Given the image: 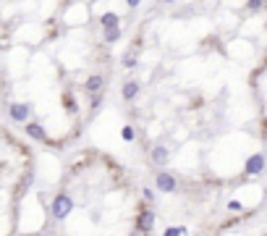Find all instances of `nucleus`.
I'll return each instance as SVG.
<instances>
[{"label":"nucleus","mask_w":267,"mask_h":236,"mask_svg":"<svg viewBox=\"0 0 267 236\" xmlns=\"http://www.w3.org/2000/svg\"><path fill=\"white\" fill-rule=\"evenodd\" d=\"M71 210H74V200H71L68 192H58L53 197V202H50V215L55 220H66L71 215Z\"/></svg>","instance_id":"nucleus-1"},{"label":"nucleus","mask_w":267,"mask_h":236,"mask_svg":"<svg viewBox=\"0 0 267 236\" xmlns=\"http://www.w3.org/2000/svg\"><path fill=\"white\" fill-rule=\"evenodd\" d=\"M152 228H155V210L147 205V207H141L139 213H136V231H141V234L149 236Z\"/></svg>","instance_id":"nucleus-2"},{"label":"nucleus","mask_w":267,"mask_h":236,"mask_svg":"<svg viewBox=\"0 0 267 236\" xmlns=\"http://www.w3.org/2000/svg\"><path fill=\"white\" fill-rule=\"evenodd\" d=\"M29 116H31V105L29 103H14V105H8V118L16 121V124H29Z\"/></svg>","instance_id":"nucleus-3"},{"label":"nucleus","mask_w":267,"mask_h":236,"mask_svg":"<svg viewBox=\"0 0 267 236\" xmlns=\"http://www.w3.org/2000/svg\"><path fill=\"white\" fill-rule=\"evenodd\" d=\"M155 184H157V189H160V192H165V194H173L175 189H178V181H175V176L168 173V171H160V173L155 176Z\"/></svg>","instance_id":"nucleus-4"},{"label":"nucleus","mask_w":267,"mask_h":236,"mask_svg":"<svg viewBox=\"0 0 267 236\" xmlns=\"http://www.w3.org/2000/svg\"><path fill=\"white\" fill-rule=\"evenodd\" d=\"M265 165H267V157H265V152H254V155L246 160V176H259L265 171Z\"/></svg>","instance_id":"nucleus-5"},{"label":"nucleus","mask_w":267,"mask_h":236,"mask_svg":"<svg viewBox=\"0 0 267 236\" xmlns=\"http://www.w3.org/2000/svg\"><path fill=\"white\" fill-rule=\"evenodd\" d=\"M139 92H141V84H139L136 79H131V81H123V84H121V97L126 100V103L136 100V97H139Z\"/></svg>","instance_id":"nucleus-6"},{"label":"nucleus","mask_w":267,"mask_h":236,"mask_svg":"<svg viewBox=\"0 0 267 236\" xmlns=\"http://www.w3.org/2000/svg\"><path fill=\"white\" fill-rule=\"evenodd\" d=\"M84 89H87L89 94H100V92H105V76L92 74L87 81H84Z\"/></svg>","instance_id":"nucleus-7"},{"label":"nucleus","mask_w":267,"mask_h":236,"mask_svg":"<svg viewBox=\"0 0 267 236\" xmlns=\"http://www.w3.org/2000/svg\"><path fill=\"white\" fill-rule=\"evenodd\" d=\"M24 131H27V137L34 139V142H47V134H45L42 124H37V121H29V124L24 126Z\"/></svg>","instance_id":"nucleus-8"},{"label":"nucleus","mask_w":267,"mask_h":236,"mask_svg":"<svg viewBox=\"0 0 267 236\" xmlns=\"http://www.w3.org/2000/svg\"><path fill=\"white\" fill-rule=\"evenodd\" d=\"M100 27H102V31H105V29H115V27H121V16H118V14H113V11H108V14H102V16H100Z\"/></svg>","instance_id":"nucleus-9"},{"label":"nucleus","mask_w":267,"mask_h":236,"mask_svg":"<svg viewBox=\"0 0 267 236\" xmlns=\"http://www.w3.org/2000/svg\"><path fill=\"white\" fill-rule=\"evenodd\" d=\"M168 157H171V152L165 147H152V152H149V160L157 165V168H162V165L168 163Z\"/></svg>","instance_id":"nucleus-10"},{"label":"nucleus","mask_w":267,"mask_h":236,"mask_svg":"<svg viewBox=\"0 0 267 236\" xmlns=\"http://www.w3.org/2000/svg\"><path fill=\"white\" fill-rule=\"evenodd\" d=\"M121 34H123V29L121 27H115V29H105V34H102V42L105 45H115L121 40Z\"/></svg>","instance_id":"nucleus-11"},{"label":"nucleus","mask_w":267,"mask_h":236,"mask_svg":"<svg viewBox=\"0 0 267 236\" xmlns=\"http://www.w3.org/2000/svg\"><path fill=\"white\" fill-rule=\"evenodd\" d=\"M121 63H123V68H136V50H126Z\"/></svg>","instance_id":"nucleus-12"},{"label":"nucleus","mask_w":267,"mask_h":236,"mask_svg":"<svg viewBox=\"0 0 267 236\" xmlns=\"http://www.w3.org/2000/svg\"><path fill=\"white\" fill-rule=\"evenodd\" d=\"M265 8V0H249V3H246V11H249V14H257V11H262Z\"/></svg>","instance_id":"nucleus-13"},{"label":"nucleus","mask_w":267,"mask_h":236,"mask_svg":"<svg viewBox=\"0 0 267 236\" xmlns=\"http://www.w3.org/2000/svg\"><path fill=\"white\" fill-rule=\"evenodd\" d=\"M162 236H186V228L184 226H171V228H165Z\"/></svg>","instance_id":"nucleus-14"},{"label":"nucleus","mask_w":267,"mask_h":236,"mask_svg":"<svg viewBox=\"0 0 267 236\" xmlns=\"http://www.w3.org/2000/svg\"><path fill=\"white\" fill-rule=\"evenodd\" d=\"M121 137L126 139V142H134V137H136L134 126H123V129H121Z\"/></svg>","instance_id":"nucleus-15"},{"label":"nucleus","mask_w":267,"mask_h":236,"mask_svg":"<svg viewBox=\"0 0 267 236\" xmlns=\"http://www.w3.org/2000/svg\"><path fill=\"white\" fill-rule=\"evenodd\" d=\"M63 103H66V110H71V113L76 110V100H74V94H71V92L63 94Z\"/></svg>","instance_id":"nucleus-16"},{"label":"nucleus","mask_w":267,"mask_h":236,"mask_svg":"<svg viewBox=\"0 0 267 236\" xmlns=\"http://www.w3.org/2000/svg\"><path fill=\"white\" fill-rule=\"evenodd\" d=\"M100 105H102V92L100 94H92V100H89V110H100Z\"/></svg>","instance_id":"nucleus-17"},{"label":"nucleus","mask_w":267,"mask_h":236,"mask_svg":"<svg viewBox=\"0 0 267 236\" xmlns=\"http://www.w3.org/2000/svg\"><path fill=\"white\" fill-rule=\"evenodd\" d=\"M228 210H231V213H241V202L238 200H231V202H228Z\"/></svg>","instance_id":"nucleus-18"},{"label":"nucleus","mask_w":267,"mask_h":236,"mask_svg":"<svg viewBox=\"0 0 267 236\" xmlns=\"http://www.w3.org/2000/svg\"><path fill=\"white\" fill-rule=\"evenodd\" d=\"M141 194H144V200H147V202H152V200H155V197H152V192H149V189H144V192H141Z\"/></svg>","instance_id":"nucleus-19"},{"label":"nucleus","mask_w":267,"mask_h":236,"mask_svg":"<svg viewBox=\"0 0 267 236\" xmlns=\"http://www.w3.org/2000/svg\"><path fill=\"white\" fill-rule=\"evenodd\" d=\"M139 3H141V0H126V5H128V8H136Z\"/></svg>","instance_id":"nucleus-20"},{"label":"nucleus","mask_w":267,"mask_h":236,"mask_svg":"<svg viewBox=\"0 0 267 236\" xmlns=\"http://www.w3.org/2000/svg\"><path fill=\"white\" fill-rule=\"evenodd\" d=\"M160 3H175V0H160Z\"/></svg>","instance_id":"nucleus-21"},{"label":"nucleus","mask_w":267,"mask_h":236,"mask_svg":"<svg viewBox=\"0 0 267 236\" xmlns=\"http://www.w3.org/2000/svg\"><path fill=\"white\" fill-rule=\"evenodd\" d=\"M29 236H45V234H29Z\"/></svg>","instance_id":"nucleus-22"},{"label":"nucleus","mask_w":267,"mask_h":236,"mask_svg":"<svg viewBox=\"0 0 267 236\" xmlns=\"http://www.w3.org/2000/svg\"><path fill=\"white\" fill-rule=\"evenodd\" d=\"M55 236H63V234H55Z\"/></svg>","instance_id":"nucleus-23"}]
</instances>
